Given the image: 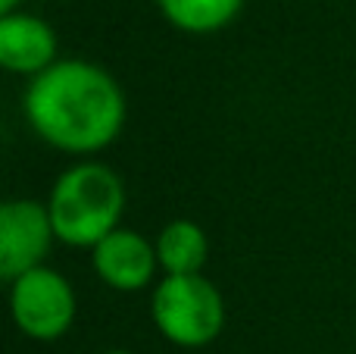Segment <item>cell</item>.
Wrapping results in <instances>:
<instances>
[{
    "mask_svg": "<svg viewBox=\"0 0 356 354\" xmlns=\"http://www.w3.org/2000/svg\"><path fill=\"white\" fill-rule=\"evenodd\" d=\"M22 107L31 129L66 154L104 151L125 125L119 82L88 60H60L35 75Z\"/></svg>",
    "mask_w": 356,
    "mask_h": 354,
    "instance_id": "obj_1",
    "label": "cell"
},
{
    "mask_svg": "<svg viewBox=\"0 0 356 354\" xmlns=\"http://www.w3.org/2000/svg\"><path fill=\"white\" fill-rule=\"evenodd\" d=\"M47 210L60 242L97 248L122 223L125 185L106 163H75L56 179Z\"/></svg>",
    "mask_w": 356,
    "mask_h": 354,
    "instance_id": "obj_2",
    "label": "cell"
},
{
    "mask_svg": "<svg viewBox=\"0 0 356 354\" xmlns=\"http://www.w3.org/2000/svg\"><path fill=\"white\" fill-rule=\"evenodd\" d=\"M154 323L172 345L203 348L225 330V298L207 276H163L150 298Z\"/></svg>",
    "mask_w": 356,
    "mask_h": 354,
    "instance_id": "obj_3",
    "label": "cell"
},
{
    "mask_svg": "<svg viewBox=\"0 0 356 354\" xmlns=\"http://www.w3.org/2000/svg\"><path fill=\"white\" fill-rule=\"evenodd\" d=\"M10 307L16 326L29 339L38 342H54L66 336L75 323V288L63 273L50 267L29 270L10 282Z\"/></svg>",
    "mask_w": 356,
    "mask_h": 354,
    "instance_id": "obj_4",
    "label": "cell"
},
{
    "mask_svg": "<svg viewBox=\"0 0 356 354\" xmlns=\"http://www.w3.org/2000/svg\"><path fill=\"white\" fill-rule=\"evenodd\" d=\"M56 238L47 204L6 201L0 207V276L16 282L29 270L44 267L50 242Z\"/></svg>",
    "mask_w": 356,
    "mask_h": 354,
    "instance_id": "obj_5",
    "label": "cell"
},
{
    "mask_svg": "<svg viewBox=\"0 0 356 354\" xmlns=\"http://www.w3.org/2000/svg\"><path fill=\"white\" fill-rule=\"evenodd\" d=\"M91 263L94 273L110 288L138 292V288L150 286L156 267H160V257H156V245H150L141 232L119 226L97 248H91Z\"/></svg>",
    "mask_w": 356,
    "mask_h": 354,
    "instance_id": "obj_6",
    "label": "cell"
},
{
    "mask_svg": "<svg viewBox=\"0 0 356 354\" xmlns=\"http://www.w3.org/2000/svg\"><path fill=\"white\" fill-rule=\"evenodd\" d=\"M56 63V35L44 19L29 13L0 16V66L19 75H41Z\"/></svg>",
    "mask_w": 356,
    "mask_h": 354,
    "instance_id": "obj_7",
    "label": "cell"
},
{
    "mask_svg": "<svg viewBox=\"0 0 356 354\" xmlns=\"http://www.w3.org/2000/svg\"><path fill=\"white\" fill-rule=\"evenodd\" d=\"M156 257L166 276H197L207 263V232L194 220H172L156 236Z\"/></svg>",
    "mask_w": 356,
    "mask_h": 354,
    "instance_id": "obj_8",
    "label": "cell"
},
{
    "mask_svg": "<svg viewBox=\"0 0 356 354\" xmlns=\"http://www.w3.org/2000/svg\"><path fill=\"white\" fill-rule=\"evenodd\" d=\"M163 16L181 31L209 35L219 31L241 13L244 0H156Z\"/></svg>",
    "mask_w": 356,
    "mask_h": 354,
    "instance_id": "obj_9",
    "label": "cell"
},
{
    "mask_svg": "<svg viewBox=\"0 0 356 354\" xmlns=\"http://www.w3.org/2000/svg\"><path fill=\"white\" fill-rule=\"evenodd\" d=\"M19 0H0V16H6V13H16Z\"/></svg>",
    "mask_w": 356,
    "mask_h": 354,
    "instance_id": "obj_10",
    "label": "cell"
},
{
    "mask_svg": "<svg viewBox=\"0 0 356 354\" xmlns=\"http://www.w3.org/2000/svg\"><path fill=\"white\" fill-rule=\"evenodd\" d=\"M106 354H135V351H125V348H113V351H106Z\"/></svg>",
    "mask_w": 356,
    "mask_h": 354,
    "instance_id": "obj_11",
    "label": "cell"
}]
</instances>
